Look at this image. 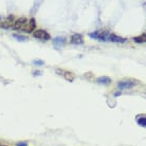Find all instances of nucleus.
<instances>
[{"label":"nucleus","mask_w":146,"mask_h":146,"mask_svg":"<svg viewBox=\"0 0 146 146\" xmlns=\"http://www.w3.org/2000/svg\"><path fill=\"white\" fill-rule=\"evenodd\" d=\"M109 32L108 31H103V30H98V31H94L92 33H89L88 36L92 38V39H98V40H102V41H106L108 40V36H109Z\"/></svg>","instance_id":"obj_1"},{"label":"nucleus","mask_w":146,"mask_h":146,"mask_svg":"<svg viewBox=\"0 0 146 146\" xmlns=\"http://www.w3.org/2000/svg\"><path fill=\"white\" fill-rule=\"evenodd\" d=\"M139 84L138 80H123L117 83V89L119 90H126V89H131Z\"/></svg>","instance_id":"obj_2"},{"label":"nucleus","mask_w":146,"mask_h":146,"mask_svg":"<svg viewBox=\"0 0 146 146\" xmlns=\"http://www.w3.org/2000/svg\"><path fill=\"white\" fill-rule=\"evenodd\" d=\"M33 36L37 39H40V40H44V41H47L51 38L50 36V34L48 33L47 31H44V30H36V31H34L33 32Z\"/></svg>","instance_id":"obj_3"},{"label":"nucleus","mask_w":146,"mask_h":146,"mask_svg":"<svg viewBox=\"0 0 146 146\" xmlns=\"http://www.w3.org/2000/svg\"><path fill=\"white\" fill-rule=\"evenodd\" d=\"M27 22H28V19L26 17H20V18H17L15 20L14 25H13V29L16 30V31H18V30H22L25 28V26L27 25Z\"/></svg>","instance_id":"obj_4"},{"label":"nucleus","mask_w":146,"mask_h":146,"mask_svg":"<svg viewBox=\"0 0 146 146\" xmlns=\"http://www.w3.org/2000/svg\"><path fill=\"white\" fill-rule=\"evenodd\" d=\"M15 20H16V18H15L14 15H10L4 21H2V23H1V28H2V29H5V30L10 29V28L13 27Z\"/></svg>","instance_id":"obj_5"},{"label":"nucleus","mask_w":146,"mask_h":146,"mask_svg":"<svg viewBox=\"0 0 146 146\" xmlns=\"http://www.w3.org/2000/svg\"><path fill=\"white\" fill-rule=\"evenodd\" d=\"M70 44H75V46H80V44H84V38L80 34H73L70 38Z\"/></svg>","instance_id":"obj_6"},{"label":"nucleus","mask_w":146,"mask_h":146,"mask_svg":"<svg viewBox=\"0 0 146 146\" xmlns=\"http://www.w3.org/2000/svg\"><path fill=\"white\" fill-rule=\"evenodd\" d=\"M52 44L55 48H62L67 44V38L64 36H57L53 39Z\"/></svg>","instance_id":"obj_7"},{"label":"nucleus","mask_w":146,"mask_h":146,"mask_svg":"<svg viewBox=\"0 0 146 146\" xmlns=\"http://www.w3.org/2000/svg\"><path fill=\"white\" fill-rule=\"evenodd\" d=\"M35 28H36V22H35V19L32 18L27 22V25L22 29V31H25L27 33H32L34 30H35Z\"/></svg>","instance_id":"obj_8"},{"label":"nucleus","mask_w":146,"mask_h":146,"mask_svg":"<svg viewBox=\"0 0 146 146\" xmlns=\"http://www.w3.org/2000/svg\"><path fill=\"white\" fill-rule=\"evenodd\" d=\"M108 40L112 41V42H117V44H125V42L127 41L126 38L117 36V35H115V34H113V33L109 34V36H108Z\"/></svg>","instance_id":"obj_9"},{"label":"nucleus","mask_w":146,"mask_h":146,"mask_svg":"<svg viewBox=\"0 0 146 146\" xmlns=\"http://www.w3.org/2000/svg\"><path fill=\"white\" fill-rule=\"evenodd\" d=\"M96 82L101 85H109L111 83V78L108 76H101L96 80Z\"/></svg>","instance_id":"obj_10"},{"label":"nucleus","mask_w":146,"mask_h":146,"mask_svg":"<svg viewBox=\"0 0 146 146\" xmlns=\"http://www.w3.org/2000/svg\"><path fill=\"white\" fill-rule=\"evenodd\" d=\"M64 76H65V78H66L67 80H69V82H73L74 78H75V75H74L72 72H69V71H65Z\"/></svg>","instance_id":"obj_11"},{"label":"nucleus","mask_w":146,"mask_h":146,"mask_svg":"<svg viewBox=\"0 0 146 146\" xmlns=\"http://www.w3.org/2000/svg\"><path fill=\"white\" fill-rule=\"evenodd\" d=\"M133 40H135L137 44H144L145 42V33L143 34V35H141V36H137V37H133Z\"/></svg>","instance_id":"obj_12"},{"label":"nucleus","mask_w":146,"mask_h":146,"mask_svg":"<svg viewBox=\"0 0 146 146\" xmlns=\"http://www.w3.org/2000/svg\"><path fill=\"white\" fill-rule=\"evenodd\" d=\"M137 122H138V124H139L140 126L145 127V126H146V117H145V115H142V117H138Z\"/></svg>","instance_id":"obj_13"},{"label":"nucleus","mask_w":146,"mask_h":146,"mask_svg":"<svg viewBox=\"0 0 146 146\" xmlns=\"http://www.w3.org/2000/svg\"><path fill=\"white\" fill-rule=\"evenodd\" d=\"M13 37H14L16 40H19V41H27V40H28V37L23 36V35H20V34H14Z\"/></svg>","instance_id":"obj_14"},{"label":"nucleus","mask_w":146,"mask_h":146,"mask_svg":"<svg viewBox=\"0 0 146 146\" xmlns=\"http://www.w3.org/2000/svg\"><path fill=\"white\" fill-rule=\"evenodd\" d=\"M33 65H36V66H44V60H41V59H35V60L33 62Z\"/></svg>","instance_id":"obj_15"},{"label":"nucleus","mask_w":146,"mask_h":146,"mask_svg":"<svg viewBox=\"0 0 146 146\" xmlns=\"http://www.w3.org/2000/svg\"><path fill=\"white\" fill-rule=\"evenodd\" d=\"M16 146H28V143L27 142H17L16 143Z\"/></svg>","instance_id":"obj_16"},{"label":"nucleus","mask_w":146,"mask_h":146,"mask_svg":"<svg viewBox=\"0 0 146 146\" xmlns=\"http://www.w3.org/2000/svg\"><path fill=\"white\" fill-rule=\"evenodd\" d=\"M41 74H42V73L39 72L38 70H36V72H34V75H41Z\"/></svg>","instance_id":"obj_17"},{"label":"nucleus","mask_w":146,"mask_h":146,"mask_svg":"<svg viewBox=\"0 0 146 146\" xmlns=\"http://www.w3.org/2000/svg\"><path fill=\"white\" fill-rule=\"evenodd\" d=\"M121 94V92H117V93H114V96H119Z\"/></svg>","instance_id":"obj_18"},{"label":"nucleus","mask_w":146,"mask_h":146,"mask_svg":"<svg viewBox=\"0 0 146 146\" xmlns=\"http://www.w3.org/2000/svg\"><path fill=\"white\" fill-rule=\"evenodd\" d=\"M0 19H1V17H0Z\"/></svg>","instance_id":"obj_19"}]
</instances>
